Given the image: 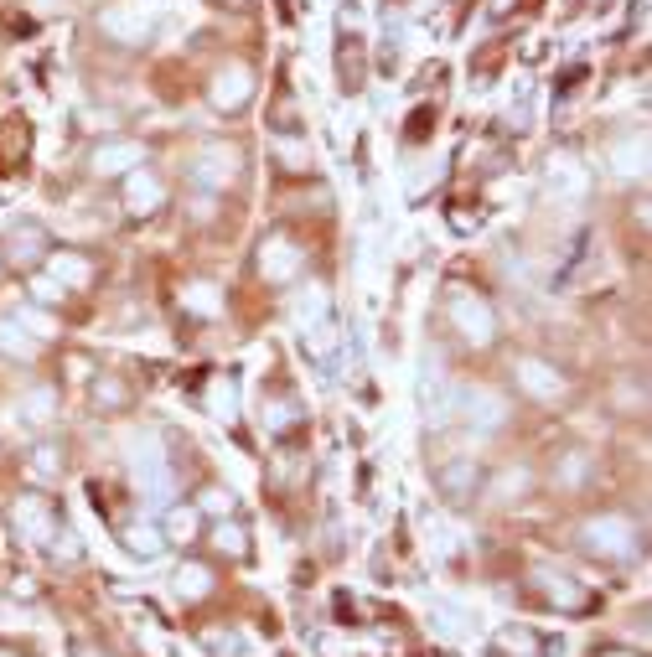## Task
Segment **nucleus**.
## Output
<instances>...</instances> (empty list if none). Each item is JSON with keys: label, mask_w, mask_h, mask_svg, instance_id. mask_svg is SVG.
<instances>
[{"label": "nucleus", "mask_w": 652, "mask_h": 657, "mask_svg": "<svg viewBox=\"0 0 652 657\" xmlns=\"http://www.w3.org/2000/svg\"><path fill=\"white\" fill-rule=\"evenodd\" d=\"M580 539H585V549H590V554H601V559H621V554H632L637 528H632L627 518L606 513V518H590V523L580 528Z\"/></svg>", "instance_id": "nucleus-1"}, {"label": "nucleus", "mask_w": 652, "mask_h": 657, "mask_svg": "<svg viewBox=\"0 0 652 657\" xmlns=\"http://www.w3.org/2000/svg\"><path fill=\"white\" fill-rule=\"evenodd\" d=\"M451 321H456V332L471 342V347H487L492 337H497V316H492V306L482 301V295H456L451 301Z\"/></svg>", "instance_id": "nucleus-2"}, {"label": "nucleus", "mask_w": 652, "mask_h": 657, "mask_svg": "<svg viewBox=\"0 0 652 657\" xmlns=\"http://www.w3.org/2000/svg\"><path fill=\"white\" fill-rule=\"evenodd\" d=\"M135 487H140L145 502H156V507L171 497V471H166V461L156 456V440L135 445Z\"/></svg>", "instance_id": "nucleus-3"}, {"label": "nucleus", "mask_w": 652, "mask_h": 657, "mask_svg": "<svg viewBox=\"0 0 652 657\" xmlns=\"http://www.w3.org/2000/svg\"><path fill=\"white\" fill-rule=\"evenodd\" d=\"M456 414V383H446L435 368L420 373V420L425 425H446Z\"/></svg>", "instance_id": "nucleus-4"}, {"label": "nucleus", "mask_w": 652, "mask_h": 657, "mask_svg": "<svg viewBox=\"0 0 652 657\" xmlns=\"http://www.w3.org/2000/svg\"><path fill=\"white\" fill-rule=\"evenodd\" d=\"M99 26L114 42H145V37H151V11H145L140 0H125V6H109L99 16Z\"/></svg>", "instance_id": "nucleus-5"}, {"label": "nucleus", "mask_w": 652, "mask_h": 657, "mask_svg": "<svg viewBox=\"0 0 652 657\" xmlns=\"http://www.w3.org/2000/svg\"><path fill=\"white\" fill-rule=\"evenodd\" d=\"M192 176L202 187H228L239 176V151L233 145H202L197 161H192Z\"/></svg>", "instance_id": "nucleus-6"}, {"label": "nucleus", "mask_w": 652, "mask_h": 657, "mask_svg": "<svg viewBox=\"0 0 652 657\" xmlns=\"http://www.w3.org/2000/svg\"><path fill=\"white\" fill-rule=\"evenodd\" d=\"M456 414H466V420L482 425V430H497L508 404H502V394H492V388H456Z\"/></svg>", "instance_id": "nucleus-7"}, {"label": "nucleus", "mask_w": 652, "mask_h": 657, "mask_svg": "<svg viewBox=\"0 0 652 657\" xmlns=\"http://www.w3.org/2000/svg\"><path fill=\"white\" fill-rule=\"evenodd\" d=\"M249 94H254V78H249V68H239V63L218 68L213 88H207V99H213L218 109H239V104H244Z\"/></svg>", "instance_id": "nucleus-8"}, {"label": "nucleus", "mask_w": 652, "mask_h": 657, "mask_svg": "<svg viewBox=\"0 0 652 657\" xmlns=\"http://www.w3.org/2000/svg\"><path fill=\"white\" fill-rule=\"evenodd\" d=\"M11 523H16L21 539H32V544H47V539H52V513H47V507H42L37 497H16Z\"/></svg>", "instance_id": "nucleus-9"}, {"label": "nucleus", "mask_w": 652, "mask_h": 657, "mask_svg": "<svg viewBox=\"0 0 652 657\" xmlns=\"http://www.w3.org/2000/svg\"><path fill=\"white\" fill-rule=\"evenodd\" d=\"M140 161H145L140 140H109V145H99V151H94V171H99V176H125V171H135Z\"/></svg>", "instance_id": "nucleus-10"}, {"label": "nucleus", "mask_w": 652, "mask_h": 657, "mask_svg": "<svg viewBox=\"0 0 652 657\" xmlns=\"http://www.w3.org/2000/svg\"><path fill=\"white\" fill-rule=\"evenodd\" d=\"M301 270V249L290 244V238H270V244L259 249V275L264 280H290Z\"/></svg>", "instance_id": "nucleus-11"}, {"label": "nucleus", "mask_w": 652, "mask_h": 657, "mask_svg": "<svg viewBox=\"0 0 652 657\" xmlns=\"http://www.w3.org/2000/svg\"><path fill=\"white\" fill-rule=\"evenodd\" d=\"M549 197L554 202H575V197H585V166L580 161H570V156H559V161H549Z\"/></svg>", "instance_id": "nucleus-12"}, {"label": "nucleus", "mask_w": 652, "mask_h": 657, "mask_svg": "<svg viewBox=\"0 0 652 657\" xmlns=\"http://www.w3.org/2000/svg\"><path fill=\"white\" fill-rule=\"evenodd\" d=\"M518 383L528 388L533 399H559V394H565V378H559L549 363H539V357H523V363H518Z\"/></svg>", "instance_id": "nucleus-13"}, {"label": "nucleus", "mask_w": 652, "mask_h": 657, "mask_svg": "<svg viewBox=\"0 0 652 657\" xmlns=\"http://www.w3.org/2000/svg\"><path fill=\"white\" fill-rule=\"evenodd\" d=\"M166 187L156 182L151 171H130V182H125V207L130 213H151V207H161Z\"/></svg>", "instance_id": "nucleus-14"}, {"label": "nucleus", "mask_w": 652, "mask_h": 657, "mask_svg": "<svg viewBox=\"0 0 652 657\" xmlns=\"http://www.w3.org/2000/svg\"><path fill=\"white\" fill-rule=\"evenodd\" d=\"M326 311H332V301H326V290H321V285H306L301 295H295V326H301V332L321 326Z\"/></svg>", "instance_id": "nucleus-15"}, {"label": "nucleus", "mask_w": 652, "mask_h": 657, "mask_svg": "<svg viewBox=\"0 0 652 657\" xmlns=\"http://www.w3.org/2000/svg\"><path fill=\"white\" fill-rule=\"evenodd\" d=\"M611 171H616V176H642V171H647V140H642V135L621 140L616 151H611Z\"/></svg>", "instance_id": "nucleus-16"}, {"label": "nucleus", "mask_w": 652, "mask_h": 657, "mask_svg": "<svg viewBox=\"0 0 652 657\" xmlns=\"http://www.w3.org/2000/svg\"><path fill=\"white\" fill-rule=\"evenodd\" d=\"M171 585H176V595H187V601H202V595L213 590V570H207V564H182V570L171 575Z\"/></svg>", "instance_id": "nucleus-17"}, {"label": "nucleus", "mask_w": 652, "mask_h": 657, "mask_svg": "<svg viewBox=\"0 0 652 657\" xmlns=\"http://www.w3.org/2000/svg\"><path fill=\"white\" fill-rule=\"evenodd\" d=\"M6 254L16 259V264H32L37 254H42V244H47V238H42V228H32V223H21V228H11V238H6Z\"/></svg>", "instance_id": "nucleus-18"}, {"label": "nucleus", "mask_w": 652, "mask_h": 657, "mask_svg": "<svg viewBox=\"0 0 652 657\" xmlns=\"http://www.w3.org/2000/svg\"><path fill=\"white\" fill-rule=\"evenodd\" d=\"M47 275L63 285V290H78V285H88V264L83 259H73V254H57L52 264H47Z\"/></svg>", "instance_id": "nucleus-19"}, {"label": "nucleus", "mask_w": 652, "mask_h": 657, "mask_svg": "<svg viewBox=\"0 0 652 657\" xmlns=\"http://www.w3.org/2000/svg\"><path fill=\"white\" fill-rule=\"evenodd\" d=\"M207 409H213L218 420H233V409H239V388H233V378H213V388H207Z\"/></svg>", "instance_id": "nucleus-20"}, {"label": "nucleus", "mask_w": 652, "mask_h": 657, "mask_svg": "<svg viewBox=\"0 0 652 657\" xmlns=\"http://www.w3.org/2000/svg\"><path fill=\"white\" fill-rule=\"evenodd\" d=\"M125 544H130V554H140V559H156L161 554V528H151V523H135L130 533H125Z\"/></svg>", "instance_id": "nucleus-21"}, {"label": "nucleus", "mask_w": 652, "mask_h": 657, "mask_svg": "<svg viewBox=\"0 0 652 657\" xmlns=\"http://www.w3.org/2000/svg\"><path fill=\"white\" fill-rule=\"evenodd\" d=\"M52 409H57V394H52V388H32V394L21 399V414H26L32 425H47Z\"/></svg>", "instance_id": "nucleus-22"}, {"label": "nucleus", "mask_w": 652, "mask_h": 657, "mask_svg": "<svg viewBox=\"0 0 652 657\" xmlns=\"http://www.w3.org/2000/svg\"><path fill=\"white\" fill-rule=\"evenodd\" d=\"M32 342H37V337H26L16 316H6V321H0V352H16V357H32Z\"/></svg>", "instance_id": "nucleus-23"}, {"label": "nucleus", "mask_w": 652, "mask_h": 657, "mask_svg": "<svg viewBox=\"0 0 652 657\" xmlns=\"http://www.w3.org/2000/svg\"><path fill=\"white\" fill-rule=\"evenodd\" d=\"M182 306L197 311V316H218L223 301H218V290H213V285H192V290H182Z\"/></svg>", "instance_id": "nucleus-24"}, {"label": "nucleus", "mask_w": 652, "mask_h": 657, "mask_svg": "<svg viewBox=\"0 0 652 657\" xmlns=\"http://www.w3.org/2000/svg\"><path fill=\"white\" fill-rule=\"evenodd\" d=\"M192 528H197V513H187V507L166 513V539H192Z\"/></svg>", "instance_id": "nucleus-25"}, {"label": "nucleus", "mask_w": 652, "mask_h": 657, "mask_svg": "<svg viewBox=\"0 0 652 657\" xmlns=\"http://www.w3.org/2000/svg\"><path fill=\"white\" fill-rule=\"evenodd\" d=\"M16 321H21V332H26V337H52V321H47L42 311H32V306H21Z\"/></svg>", "instance_id": "nucleus-26"}, {"label": "nucleus", "mask_w": 652, "mask_h": 657, "mask_svg": "<svg viewBox=\"0 0 652 657\" xmlns=\"http://www.w3.org/2000/svg\"><path fill=\"white\" fill-rule=\"evenodd\" d=\"M197 507H202V513H213V518H228V513H233V497H228L223 487H207Z\"/></svg>", "instance_id": "nucleus-27"}, {"label": "nucleus", "mask_w": 652, "mask_h": 657, "mask_svg": "<svg viewBox=\"0 0 652 657\" xmlns=\"http://www.w3.org/2000/svg\"><path fill=\"white\" fill-rule=\"evenodd\" d=\"M213 544H218V549H228V554H244V528H239V523H218Z\"/></svg>", "instance_id": "nucleus-28"}, {"label": "nucleus", "mask_w": 652, "mask_h": 657, "mask_svg": "<svg viewBox=\"0 0 652 657\" xmlns=\"http://www.w3.org/2000/svg\"><path fill=\"white\" fill-rule=\"evenodd\" d=\"M523 487H528V476H523V471H508V476H502V482H497V497L508 502V497H518Z\"/></svg>", "instance_id": "nucleus-29"}, {"label": "nucleus", "mask_w": 652, "mask_h": 657, "mask_svg": "<svg viewBox=\"0 0 652 657\" xmlns=\"http://www.w3.org/2000/svg\"><path fill=\"white\" fill-rule=\"evenodd\" d=\"M549 595H554V601H565V606H580V590H570L565 575H549Z\"/></svg>", "instance_id": "nucleus-30"}, {"label": "nucleus", "mask_w": 652, "mask_h": 657, "mask_svg": "<svg viewBox=\"0 0 652 657\" xmlns=\"http://www.w3.org/2000/svg\"><path fill=\"white\" fill-rule=\"evenodd\" d=\"M32 290H37V301H63V295H68V290H63V285H57L52 275H47V280H37Z\"/></svg>", "instance_id": "nucleus-31"}, {"label": "nucleus", "mask_w": 652, "mask_h": 657, "mask_svg": "<svg viewBox=\"0 0 652 657\" xmlns=\"http://www.w3.org/2000/svg\"><path fill=\"white\" fill-rule=\"evenodd\" d=\"M606 657H632V652H606Z\"/></svg>", "instance_id": "nucleus-32"}, {"label": "nucleus", "mask_w": 652, "mask_h": 657, "mask_svg": "<svg viewBox=\"0 0 652 657\" xmlns=\"http://www.w3.org/2000/svg\"><path fill=\"white\" fill-rule=\"evenodd\" d=\"M37 6H57V0H37Z\"/></svg>", "instance_id": "nucleus-33"}, {"label": "nucleus", "mask_w": 652, "mask_h": 657, "mask_svg": "<svg viewBox=\"0 0 652 657\" xmlns=\"http://www.w3.org/2000/svg\"><path fill=\"white\" fill-rule=\"evenodd\" d=\"M0 657H11V652H0Z\"/></svg>", "instance_id": "nucleus-34"}]
</instances>
